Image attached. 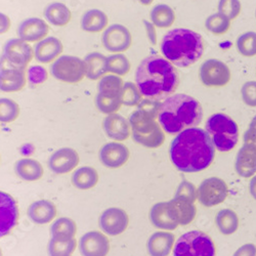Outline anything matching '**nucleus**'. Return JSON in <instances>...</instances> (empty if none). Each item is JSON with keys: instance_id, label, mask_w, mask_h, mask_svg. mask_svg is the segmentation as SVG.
<instances>
[{"instance_id": "nucleus-1", "label": "nucleus", "mask_w": 256, "mask_h": 256, "mask_svg": "<svg viewBox=\"0 0 256 256\" xmlns=\"http://www.w3.org/2000/svg\"><path fill=\"white\" fill-rule=\"evenodd\" d=\"M170 159L182 172H198L214 160L216 146L209 134L201 128H188L178 134L170 146Z\"/></svg>"}, {"instance_id": "nucleus-2", "label": "nucleus", "mask_w": 256, "mask_h": 256, "mask_svg": "<svg viewBox=\"0 0 256 256\" xmlns=\"http://www.w3.org/2000/svg\"><path fill=\"white\" fill-rule=\"evenodd\" d=\"M136 84L144 98L160 102L176 92L180 77L172 62L154 54L146 56L140 64L136 74Z\"/></svg>"}, {"instance_id": "nucleus-3", "label": "nucleus", "mask_w": 256, "mask_h": 256, "mask_svg": "<svg viewBox=\"0 0 256 256\" xmlns=\"http://www.w3.org/2000/svg\"><path fill=\"white\" fill-rule=\"evenodd\" d=\"M203 119L201 104L194 98L178 94L164 100L158 109V120L168 134H178L194 128Z\"/></svg>"}, {"instance_id": "nucleus-4", "label": "nucleus", "mask_w": 256, "mask_h": 256, "mask_svg": "<svg viewBox=\"0 0 256 256\" xmlns=\"http://www.w3.org/2000/svg\"><path fill=\"white\" fill-rule=\"evenodd\" d=\"M161 52L174 66L186 68L201 58L204 52L203 38L188 29H174L163 37Z\"/></svg>"}, {"instance_id": "nucleus-5", "label": "nucleus", "mask_w": 256, "mask_h": 256, "mask_svg": "<svg viewBox=\"0 0 256 256\" xmlns=\"http://www.w3.org/2000/svg\"><path fill=\"white\" fill-rule=\"evenodd\" d=\"M158 115L138 108L130 117L134 140L146 148H159L165 140L162 127L156 121Z\"/></svg>"}, {"instance_id": "nucleus-6", "label": "nucleus", "mask_w": 256, "mask_h": 256, "mask_svg": "<svg viewBox=\"0 0 256 256\" xmlns=\"http://www.w3.org/2000/svg\"><path fill=\"white\" fill-rule=\"evenodd\" d=\"M205 130L220 152H228L238 144V125L226 114L218 113L210 116L205 124Z\"/></svg>"}, {"instance_id": "nucleus-7", "label": "nucleus", "mask_w": 256, "mask_h": 256, "mask_svg": "<svg viewBox=\"0 0 256 256\" xmlns=\"http://www.w3.org/2000/svg\"><path fill=\"white\" fill-rule=\"evenodd\" d=\"M123 80L117 75L104 76L98 85L96 104L98 109L106 115L117 113L122 106L121 92Z\"/></svg>"}, {"instance_id": "nucleus-8", "label": "nucleus", "mask_w": 256, "mask_h": 256, "mask_svg": "<svg viewBox=\"0 0 256 256\" xmlns=\"http://www.w3.org/2000/svg\"><path fill=\"white\" fill-rule=\"evenodd\" d=\"M174 256H216V246L204 232L192 230L176 241Z\"/></svg>"}, {"instance_id": "nucleus-9", "label": "nucleus", "mask_w": 256, "mask_h": 256, "mask_svg": "<svg viewBox=\"0 0 256 256\" xmlns=\"http://www.w3.org/2000/svg\"><path fill=\"white\" fill-rule=\"evenodd\" d=\"M52 75L60 81L77 83L86 76V66L83 60L74 56H60L50 67Z\"/></svg>"}, {"instance_id": "nucleus-10", "label": "nucleus", "mask_w": 256, "mask_h": 256, "mask_svg": "<svg viewBox=\"0 0 256 256\" xmlns=\"http://www.w3.org/2000/svg\"><path fill=\"white\" fill-rule=\"evenodd\" d=\"M33 56L34 50L28 44V42L20 38L8 40L4 46V60L10 67L26 70Z\"/></svg>"}, {"instance_id": "nucleus-11", "label": "nucleus", "mask_w": 256, "mask_h": 256, "mask_svg": "<svg viewBox=\"0 0 256 256\" xmlns=\"http://www.w3.org/2000/svg\"><path fill=\"white\" fill-rule=\"evenodd\" d=\"M226 184L218 178H210L201 182L197 190L199 202L205 207H212L222 203L228 196Z\"/></svg>"}, {"instance_id": "nucleus-12", "label": "nucleus", "mask_w": 256, "mask_h": 256, "mask_svg": "<svg viewBox=\"0 0 256 256\" xmlns=\"http://www.w3.org/2000/svg\"><path fill=\"white\" fill-rule=\"evenodd\" d=\"M132 42V33L125 26L120 24L109 26L102 34V44L104 48L114 54L126 52L130 48Z\"/></svg>"}, {"instance_id": "nucleus-13", "label": "nucleus", "mask_w": 256, "mask_h": 256, "mask_svg": "<svg viewBox=\"0 0 256 256\" xmlns=\"http://www.w3.org/2000/svg\"><path fill=\"white\" fill-rule=\"evenodd\" d=\"M200 78L206 86H224L230 80V71L224 62L212 58L202 65Z\"/></svg>"}, {"instance_id": "nucleus-14", "label": "nucleus", "mask_w": 256, "mask_h": 256, "mask_svg": "<svg viewBox=\"0 0 256 256\" xmlns=\"http://www.w3.org/2000/svg\"><path fill=\"white\" fill-rule=\"evenodd\" d=\"M130 224L127 213L118 207L106 209L100 218L98 224L104 232L110 236H118L125 232Z\"/></svg>"}, {"instance_id": "nucleus-15", "label": "nucleus", "mask_w": 256, "mask_h": 256, "mask_svg": "<svg viewBox=\"0 0 256 256\" xmlns=\"http://www.w3.org/2000/svg\"><path fill=\"white\" fill-rule=\"evenodd\" d=\"M18 220V208L12 196L0 190V238L8 234Z\"/></svg>"}, {"instance_id": "nucleus-16", "label": "nucleus", "mask_w": 256, "mask_h": 256, "mask_svg": "<svg viewBox=\"0 0 256 256\" xmlns=\"http://www.w3.org/2000/svg\"><path fill=\"white\" fill-rule=\"evenodd\" d=\"M79 250L82 256H106L110 251V242L100 232H88L81 237Z\"/></svg>"}, {"instance_id": "nucleus-17", "label": "nucleus", "mask_w": 256, "mask_h": 256, "mask_svg": "<svg viewBox=\"0 0 256 256\" xmlns=\"http://www.w3.org/2000/svg\"><path fill=\"white\" fill-rule=\"evenodd\" d=\"M79 155L72 148H62L48 159V167L56 174L71 172L79 164Z\"/></svg>"}, {"instance_id": "nucleus-18", "label": "nucleus", "mask_w": 256, "mask_h": 256, "mask_svg": "<svg viewBox=\"0 0 256 256\" xmlns=\"http://www.w3.org/2000/svg\"><path fill=\"white\" fill-rule=\"evenodd\" d=\"M167 212L178 224L186 226L194 220L196 216V207L194 202L182 197H174L167 202Z\"/></svg>"}, {"instance_id": "nucleus-19", "label": "nucleus", "mask_w": 256, "mask_h": 256, "mask_svg": "<svg viewBox=\"0 0 256 256\" xmlns=\"http://www.w3.org/2000/svg\"><path fill=\"white\" fill-rule=\"evenodd\" d=\"M50 27L46 20L39 18H30L20 24L18 28V36L28 44L39 42L46 38Z\"/></svg>"}, {"instance_id": "nucleus-20", "label": "nucleus", "mask_w": 256, "mask_h": 256, "mask_svg": "<svg viewBox=\"0 0 256 256\" xmlns=\"http://www.w3.org/2000/svg\"><path fill=\"white\" fill-rule=\"evenodd\" d=\"M130 159V150L120 142L106 144L100 151V160L108 168H119Z\"/></svg>"}, {"instance_id": "nucleus-21", "label": "nucleus", "mask_w": 256, "mask_h": 256, "mask_svg": "<svg viewBox=\"0 0 256 256\" xmlns=\"http://www.w3.org/2000/svg\"><path fill=\"white\" fill-rule=\"evenodd\" d=\"M27 83L25 69L14 67L0 68V90L4 92H16L22 90Z\"/></svg>"}, {"instance_id": "nucleus-22", "label": "nucleus", "mask_w": 256, "mask_h": 256, "mask_svg": "<svg viewBox=\"0 0 256 256\" xmlns=\"http://www.w3.org/2000/svg\"><path fill=\"white\" fill-rule=\"evenodd\" d=\"M104 130L110 138L116 142H123L130 136V124L122 115L113 113L106 115L102 123Z\"/></svg>"}, {"instance_id": "nucleus-23", "label": "nucleus", "mask_w": 256, "mask_h": 256, "mask_svg": "<svg viewBox=\"0 0 256 256\" xmlns=\"http://www.w3.org/2000/svg\"><path fill=\"white\" fill-rule=\"evenodd\" d=\"M64 50L62 44L56 37H46L39 41L34 50L35 58L41 64H48L60 58Z\"/></svg>"}, {"instance_id": "nucleus-24", "label": "nucleus", "mask_w": 256, "mask_h": 256, "mask_svg": "<svg viewBox=\"0 0 256 256\" xmlns=\"http://www.w3.org/2000/svg\"><path fill=\"white\" fill-rule=\"evenodd\" d=\"M236 172L242 178H250L256 174V148L244 144L237 154Z\"/></svg>"}, {"instance_id": "nucleus-25", "label": "nucleus", "mask_w": 256, "mask_h": 256, "mask_svg": "<svg viewBox=\"0 0 256 256\" xmlns=\"http://www.w3.org/2000/svg\"><path fill=\"white\" fill-rule=\"evenodd\" d=\"M174 244V236L172 232H157L148 238L146 243L150 256H167Z\"/></svg>"}, {"instance_id": "nucleus-26", "label": "nucleus", "mask_w": 256, "mask_h": 256, "mask_svg": "<svg viewBox=\"0 0 256 256\" xmlns=\"http://www.w3.org/2000/svg\"><path fill=\"white\" fill-rule=\"evenodd\" d=\"M28 216L36 224H46L56 218V207L48 200H39L29 206Z\"/></svg>"}, {"instance_id": "nucleus-27", "label": "nucleus", "mask_w": 256, "mask_h": 256, "mask_svg": "<svg viewBox=\"0 0 256 256\" xmlns=\"http://www.w3.org/2000/svg\"><path fill=\"white\" fill-rule=\"evenodd\" d=\"M14 172L18 178L26 182H35L42 178L44 170L38 161L30 158H25L18 160L16 163Z\"/></svg>"}, {"instance_id": "nucleus-28", "label": "nucleus", "mask_w": 256, "mask_h": 256, "mask_svg": "<svg viewBox=\"0 0 256 256\" xmlns=\"http://www.w3.org/2000/svg\"><path fill=\"white\" fill-rule=\"evenodd\" d=\"M109 23L108 16L100 10H90L81 18V28L85 32L98 33L102 31Z\"/></svg>"}, {"instance_id": "nucleus-29", "label": "nucleus", "mask_w": 256, "mask_h": 256, "mask_svg": "<svg viewBox=\"0 0 256 256\" xmlns=\"http://www.w3.org/2000/svg\"><path fill=\"white\" fill-rule=\"evenodd\" d=\"M83 60L86 66V77L90 80L100 79L108 72L106 58L100 52H90Z\"/></svg>"}, {"instance_id": "nucleus-30", "label": "nucleus", "mask_w": 256, "mask_h": 256, "mask_svg": "<svg viewBox=\"0 0 256 256\" xmlns=\"http://www.w3.org/2000/svg\"><path fill=\"white\" fill-rule=\"evenodd\" d=\"M46 18L48 22L56 27L66 26L72 18L71 10L66 4L60 2H54L50 4L44 12Z\"/></svg>"}, {"instance_id": "nucleus-31", "label": "nucleus", "mask_w": 256, "mask_h": 256, "mask_svg": "<svg viewBox=\"0 0 256 256\" xmlns=\"http://www.w3.org/2000/svg\"><path fill=\"white\" fill-rule=\"evenodd\" d=\"M150 220L154 226L161 230H174L178 226L168 214L167 202L157 203L152 207L150 211Z\"/></svg>"}, {"instance_id": "nucleus-32", "label": "nucleus", "mask_w": 256, "mask_h": 256, "mask_svg": "<svg viewBox=\"0 0 256 256\" xmlns=\"http://www.w3.org/2000/svg\"><path fill=\"white\" fill-rule=\"evenodd\" d=\"M98 182V174L92 167L84 166L79 169L72 176V184L79 190H90L96 186Z\"/></svg>"}, {"instance_id": "nucleus-33", "label": "nucleus", "mask_w": 256, "mask_h": 256, "mask_svg": "<svg viewBox=\"0 0 256 256\" xmlns=\"http://www.w3.org/2000/svg\"><path fill=\"white\" fill-rule=\"evenodd\" d=\"M77 232L76 222L68 218H58L50 228V234L52 238L73 239Z\"/></svg>"}, {"instance_id": "nucleus-34", "label": "nucleus", "mask_w": 256, "mask_h": 256, "mask_svg": "<svg viewBox=\"0 0 256 256\" xmlns=\"http://www.w3.org/2000/svg\"><path fill=\"white\" fill-rule=\"evenodd\" d=\"M174 10L166 4H158L151 12V20L156 27L168 28L174 23Z\"/></svg>"}, {"instance_id": "nucleus-35", "label": "nucleus", "mask_w": 256, "mask_h": 256, "mask_svg": "<svg viewBox=\"0 0 256 256\" xmlns=\"http://www.w3.org/2000/svg\"><path fill=\"white\" fill-rule=\"evenodd\" d=\"M216 226L222 234H232L239 228V218L230 209L220 210L216 216Z\"/></svg>"}, {"instance_id": "nucleus-36", "label": "nucleus", "mask_w": 256, "mask_h": 256, "mask_svg": "<svg viewBox=\"0 0 256 256\" xmlns=\"http://www.w3.org/2000/svg\"><path fill=\"white\" fill-rule=\"evenodd\" d=\"M76 249V240L52 238L48 242V251L50 256H71Z\"/></svg>"}, {"instance_id": "nucleus-37", "label": "nucleus", "mask_w": 256, "mask_h": 256, "mask_svg": "<svg viewBox=\"0 0 256 256\" xmlns=\"http://www.w3.org/2000/svg\"><path fill=\"white\" fill-rule=\"evenodd\" d=\"M108 72L117 76H124L130 70V62L122 54H114L106 58Z\"/></svg>"}, {"instance_id": "nucleus-38", "label": "nucleus", "mask_w": 256, "mask_h": 256, "mask_svg": "<svg viewBox=\"0 0 256 256\" xmlns=\"http://www.w3.org/2000/svg\"><path fill=\"white\" fill-rule=\"evenodd\" d=\"M20 115V106L10 98H0V122L10 123Z\"/></svg>"}, {"instance_id": "nucleus-39", "label": "nucleus", "mask_w": 256, "mask_h": 256, "mask_svg": "<svg viewBox=\"0 0 256 256\" xmlns=\"http://www.w3.org/2000/svg\"><path fill=\"white\" fill-rule=\"evenodd\" d=\"M142 94L138 88V85L132 82H125L123 84L122 92H121V98L122 104L127 106H138L142 102Z\"/></svg>"}, {"instance_id": "nucleus-40", "label": "nucleus", "mask_w": 256, "mask_h": 256, "mask_svg": "<svg viewBox=\"0 0 256 256\" xmlns=\"http://www.w3.org/2000/svg\"><path fill=\"white\" fill-rule=\"evenodd\" d=\"M206 28L214 34H224L226 33L230 26V20L226 16L218 14H214L210 16L205 23Z\"/></svg>"}, {"instance_id": "nucleus-41", "label": "nucleus", "mask_w": 256, "mask_h": 256, "mask_svg": "<svg viewBox=\"0 0 256 256\" xmlns=\"http://www.w3.org/2000/svg\"><path fill=\"white\" fill-rule=\"evenodd\" d=\"M239 52L244 56H253L256 54V33L247 32L241 35L237 40Z\"/></svg>"}, {"instance_id": "nucleus-42", "label": "nucleus", "mask_w": 256, "mask_h": 256, "mask_svg": "<svg viewBox=\"0 0 256 256\" xmlns=\"http://www.w3.org/2000/svg\"><path fill=\"white\" fill-rule=\"evenodd\" d=\"M218 12L220 14L230 20L237 18L241 12V4L239 0H220L218 4Z\"/></svg>"}, {"instance_id": "nucleus-43", "label": "nucleus", "mask_w": 256, "mask_h": 256, "mask_svg": "<svg viewBox=\"0 0 256 256\" xmlns=\"http://www.w3.org/2000/svg\"><path fill=\"white\" fill-rule=\"evenodd\" d=\"M174 197H182V198L188 199L192 202H195L198 199L197 190L193 184H190L186 180H184L178 188L176 194Z\"/></svg>"}, {"instance_id": "nucleus-44", "label": "nucleus", "mask_w": 256, "mask_h": 256, "mask_svg": "<svg viewBox=\"0 0 256 256\" xmlns=\"http://www.w3.org/2000/svg\"><path fill=\"white\" fill-rule=\"evenodd\" d=\"M244 102L249 106H256V82H246L241 90Z\"/></svg>"}, {"instance_id": "nucleus-45", "label": "nucleus", "mask_w": 256, "mask_h": 256, "mask_svg": "<svg viewBox=\"0 0 256 256\" xmlns=\"http://www.w3.org/2000/svg\"><path fill=\"white\" fill-rule=\"evenodd\" d=\"M28 78H29V81H31L34 84H39V83L44 82L48 78L46 70L44 68L40 67V66L32 67L29 70Z\"/></svg>"}, {"instance_id": "nucleus-46", "label": "nucleus", "mask_w": 256, "mask_h": 256, "mask_svg": "<svg viewBox=\"0 0 256 256\" xmlns=\"http://www.w3.org/2000/svg\"><path fill=\"white\" fill-rule=\"evenodd\" d=\"M244 144L256 148V116L252 119L248 130L244 134Z\"/></svg>"}, {"instance_id": "nucleus-47", "label": "nucleus", "mask_w": 256, "mask_h": 256, "mask_svg": "<svg viewBox=\"0 0 256 256\" xmlns=\"http://www.w3.org/2000/svg\"><path fill=\"white\" fill-rule=\"evenodd\" d=\"M234 256H256V247L253 244H245L234 252Z\"/></svg>"}, {"instance_id": "nucleus-48", "label": "nucleus", "mask_w": 256, "mask_h": 256, "mask_svg": "<svg viewBox=\"0 0 256 256\" xmlns=\"http://www.w3.org/2000/svg\"><path fill=\"white\" fill-rule=\"evenodd\" d=\"M144 24L146 30V34H148V38L150 40V42L152 44H157V33L155 30V26L153 23H150L148 20H144Z\"/></svg>"}, {"instance_id": "nucleus-49", "label": "nucleus", "mask_w": 256, "mask_h": 256, "mask_svg": "<svg viewBox=\"0 0 256 256\" xmlns=\"http://www.w3.org/2000/svg\"><path fill=\"white\" fill-rule=\"evenodd\" d=\"M10 18L4 12H0V34H4L10 29Z\"/></svg>"}, {"instance_id": "nucleus-50", "label": "nucleus", "mask_w": 256, "mask_h": 256, "mask_svg": "<svg viewBox=\"0 0 256 256\" xmlns=\"http://www.w3.org/2000/svg\"><path fill=\"white\" fill-rule=\"evenodd\" d=\"M250 193L252 197L256 200V176L250 182Z\"/></svg>"}, {"instance_id": "nucleus-51", "label": "nucleus", "mask_w": 256, "mask_h": 256, "mask_svg": "<svg viewBox=\"0 0 256 256\" xmlns=\"http://www.w3.org/2000/svg\"><path fill=\"white\" fill-rule=\"evenodd\" d=\"M153 2H154V0H140V2L144 6H150Z\"/></svg>"}, {"instance_id": "nucleus-52", "label": "nucleus", "mask_w": 256, "mask_h": 256, "mask_svg": "<svg viewBox=\"0 0 256 256\" xmlns=\"http://www.w3.org/2000/svg\"><path fill=\"white\" fill-rule=\"evenodd\" d=\"M0 256H2V250L0 249Z\"/></svg>"}, {"instance_id": "nucleus-53", "label": "nucleus", "mask_w": 256, "mask_h": 256, "mask_svg": "<svg viewBox=\"0 0 256 256\" xmlns=\"http://www.w3.org/2000/svg\"><path fill=\"white\" fill-rule=\"evenodd\" d=\"M255 16H256V12H255Z\"/></svg>"}]
</instances>
